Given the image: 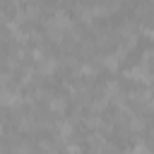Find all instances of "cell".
Here are the masks:
<instances>
[{"mask_svg": "<svg viewBox=\"0 0 154 154\" xmlns=\"http://www.w3.org/2000/svg\"><path fill=\"white\" fill-rule=\"evenodd\" d=\"M101 65H103L108 72H116V70L120 67V58H118L116 53H106V55L101 58Z\"/></svg>", "mask_w": 154, "mask_h": 154, "instance_id": "obj_12", "label": "cell"}, {"mask_svg": "<svg viewBox=\"0 0 154 154\" xmlns=\"http://www.w3.org/2000/svg\"><path fill=\"white\" fill-rule=\"evenodd\" d=\"M111 152H113V147H111L108 142H106V144H103L101 149H94V154H111Z\"/></svg>", "mask_w": 154, "mask_h": 154, "instance_id": "obj_25", "label": "cell"}, {"mask_svg": "<svg viewBox=\"0 0 154 154\" xmlns=\"http://www.w3.org/2000/svg\"><path fill=\"white\" fill-rule=\"evenodd\" d=\"M46 55H48V51H46V48H43V46H36V48H34V51H31V58H34V60H36V63H38V60H41V58H46Z\"/></svg>", "mask_w": 154, "mask_h": 154, "instance_id": "obj_22", "label": "cell"}, {"mask_svg": "<svg viewBox=\"0 0 154 154\" xmlns=\"http://www.w3.org/2000/svg\"><path fill=\"white\" fill-rule=\"evenodd\" d=\"M113 10H116V7H113L111 2H103V0H96V2L91 5V14H94V19H103V17H108Z\"/></svg>", "mask_w": 154, "mask_h": 154, "instance_id": "obj_7", "label": "cell"}, {"mask_svg": "<svg viewBox=\"0 0 154 154\" xmlns=\"http://www.w3.org/2000/svg\"><path fill=\"white\" fill-rule=\"evenodd\" d=\"M72 132H75V120L60 118V120L55 123V137H58V140H70Z\"/></svg>", "mask_w": 154, "mask_h": 154, "instance_id": "obj_5", "label": "cell"}, {"mask_svg": "<svg viewBox=\"0 0 154 154\" xmlns=\"http://www.w3.org/2000/svg\"><path fill=\"white\" fill-rule=\"evenodd\" d=\"M108 103H111V101L101 94V96H96V99H91V101H89V111H91V113H96V116H101V113H103V108H106Z\"/></svg>", "mask_w": 154, "mask_h": 154, "instance_id": "obj_13", "label": "cell"}, {"mask_svg": "<svg viewBox=\"0 0 154 154\" xmlns=\"http://www.w3.org/2000/svg\"><path fill=\"white\" fill-rule=\"evenodd\" d=\"M58 65H60V63H58V58L48 53L46 58H41V60L36 63V67H34V70H36V75H41V77H53V75L58 72Z\"/></svg>", "mask_w": 154, "mask_h": 154, "instance_id": "obj_3", "label": "cell"}, {"mask_svg": "<svg viewBox=\"0 0 154 154\" xmlns=\"http://www.w3.org/2000/svg\"><path fill=\"white\" fill-rule=\"evenodd\" d=\"M48 108H51L53 113H58V116H65V111H67V99L60 96V94H51V96H48Z\"/></svg>", "mask_w": 154, "mask_h": 154, "instance_id": "obj_6", "label": "cell"}, {"mask_svg": "<svg viewBox=\"0 0 154 154\" xmlns=\"http://www.w3.org/2000/svg\"><path fill=\"white\" fill-rule=\"evenodd\" d=\"M22 91L17 89V87H5V89H0V106H5V108H17V106H22Z\"/></svg>", "mask_w": 154, "mask_h": 154, "instance_id": "obj_1", "label": "cell"}, {"mask_svg": "<svg viewBox=\"0 0 154 154\" xmlns=\"http://www.w3.org/2000/svg\"><path fill=\"white\" fill-rule=\"evenodd\" d=\"M125 77L132 79V82H142L144 87H149V82H152V72H149V67H144V65L128 67V70H125Z\"/></svg>", "mask_w": 154, "mask_h": 154, "instance_id": "obj_4", "label": "cell"}, {"mask_svg": "<svg viewBox=\"0 0 154 154\" xmlns=\"http://www.w3.org/2000/svg\"><path fill=\"white\" fill-rule=\"evenodd\" d=\"M144 118L142 116H135V113H130L128 116V128H130V132H135V135H140L142 130H144Z\"/></svg>", "mask_w": 154, "mask_h": 154, "instance_id": "obj_10", "label": "cell"}, {"mask_svg": "<svg viewBox=\"0 0 154 154\" xmlns=\"http://www.w3.org/2000/svg\"><path fill=\"white\" fill-rule=\"evenodd\" d=\"M10 82H12V75L10 72H0V89H5V87H10Z\"/></svg>", "mask_w": 154, "mask_h": 154, "instance_id": "obj_23", "label": "cell"}, {"mask_svg": "<svg viewBox=\"0 0 154 154\" xmlns=\"http://www.w3.org/2000/svg\"><path fill=\"white\" fill-rule=\"evenodd\" d=\"M65 152H67V154H82V147L75 144V142H67V144H65Z\"/></svg>", "mask_w": 154, "mask_h": 154, "instance_id": "obj_24", "label": "cell"}, {"mask_svg": "<svg viewBox=\"0 0 154 154\" xmlns=\"http://www.w3.org/2000/svg\"><path fill=\"white\" fill-rule=\"evenodd\" d=\"M130 99H132L135 103H142V108H144V111H149V108H152V91H149V87H144L142 91H132V94H130Z\"/></svg>", "mask_w": 154, "mask_h": 154, "instance_id": "obj_8", "label": "cell"}, {"mask_svg": "<svg viewBox=\"0 0 154 154\" xmlns=\"http://www.w3.org/2000/svg\"><path fill=\"white\" fill-rule=\"evenodd\" d=\"M103 96H106L108 101L118 99V96H120V84H118L116 79H108V82L103 84Z\"/></svg>", "mask_w": 154, "mask_h": 154, "instance_id": "obj_9", "label": "cell"}, {"mask_svg": "<svg viewBox=\"0 0 154 154\" xmlns=\"http://www.w3.org/2000/svg\"><path fill=\"white\" fill-rule=\"evenodd\" d=\"M41 10H43V7H41L38 2H29V5H26V10H24V14H26V19H34V17H38V14H41Z\"/></svg>", "mask_w": 154, "mask_h": 154, "instance_id": "obj_18", "label": "cell"}, {"mask_svg": "<svg viewBox=\"0 0 154 154\" xmlns=\"http://www.w3.org/2000/svg\"><path fill=\"white\" fill-rule=\"evenodd\" d=\"M75 14H77V19H79V22H84V24H91V22H94V14H91V5H77Z\"/></svg>", "mask_w": 154, "mask_h": 154, "instance_id": "obj_11", "label": "cell"}, {"mask_svg": "<svg viewBox=\"0 0 154 154\" xmlns=\"http://www.w3.org/2000/svg\"><path fill=\"white\" fill-rule=\"evenodd\" d=\"M34 125H36V123L31 120V116H22V120H17V128H19V130H31Z\"/></svg>", "mask_w": 154, "mask_h": 154, "instance_id": "obj_20", "label": "cell"}, {"mask_svg": "<svg viewBox=\"0 0 154 154\" xmlns=\"http://www.w3.org/2000/svg\"><path fill=\"white\" fill-rule=\"evenodd\" d=\"M58 2H63V0H58Z\"/></svg>", "mask_w": 154, "mask_h": 154, "instance_id": "obj_26", "label": "cell"}, {"mask_svg": "<svg viewBox=\"0 0 154 154\" xmlns=\"http://www.w3.org/2000/svg\"><path fill=\"white\" fill-rule=\"evenodd\" d=\"M46 24H48V26H55V29H60V31H65V34L75 29V22L70 19V14H67L65 10H55V14H53Z\"/></svg>", "mask_w": 154, "mask_h": 154, "instance_id": "obj_2", "label": "cell"}, {"mask_svg": "<svg viewBox=\"0 0 154 154\" xmlns=\"http://www.w3.org/2000/svg\"><path fill=\"white\" fill-rule=\"evenodd\" d=\"M12 154H31V147L26 142H19V144L12 147Z\"/></svg>", "mask_w": 154, "mask_h": 154, "instance_id": "obj_21", "label": "cell"}, {"mask_svg": "<svg viewBox=\"0 0 154 154\" xmlns=\"http://www.w3.org/2000/svg\"><path fill=\"white\" fill-rule=\"evenodd\" d=\"M123 154H152V152H149V147H147V144H144V142L140 140V142H135V147L125 149Z\"/></svg>", "mask_w": 154, "mask_h": 154, "instance_id": "obj_17", "label": "cell"}, {"mask_svg": "<svg viewBox=\"0 0 154 154\" xmlns=\"http://www.w3.org/2000/svg\"><path fill=\"white\" fill-rule=\"evenodd\" d=\"M89 144H91L94 149H101V147L106 144V137H103V135L96 130V132H91V135H89Z\"/></svg>", "mask_w": 154, "mask_h": 154, "instance_id": "obj_16", "label": "cell"}, {"mask_svg": "<svg viewBox=\"0 0 154 154\" xmlns=\"http://www.w3.org/2000/svg\"><path fill=\"white\" fill-rule=\"evenodd\" d=\"M34 77H36V70H34V67H24V70H22V82H24V84H31Z\"/></svg>", "mask_w": 154, "mask_h": 154, "instance_id": "obj_19", "label": "cell"}, {"mask_svg": "<svg viewBox=\"0 0 154 154\" xmlns=\"http://www.w3.org/2000/svg\"><path fill=\"white\" fill-rule=\"evenodd\" d=\"M84 123H87L89 128H94V130H99V128H106V125H103V120H101V116H96V113H89V116L84 118Z\"/></svg>", "mask_w": 154, "mask_h": 154, "instance_id": "obj_15", "label": "cell"}, {"mask_svg": "<svg viewBox=\"0 0 154 154\" xmlns=\"http://www.w3.org/2000/svg\"><path fill=\"white\" fill-rule=\"evenodd\" d=\"M77 75L79 77H94L96 75V63H84L77 67Z\"/></svg>", "mask_w": 154, "mask_h": 154, "instance_id": "obj_14", "label": "cell"}]
</instances>
